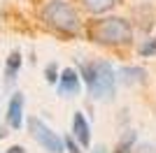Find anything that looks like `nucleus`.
Segmentation results:
<instances>
[{"label": "nucleus", "mask_w": 156, "mask_h": 153, "mask_svg": "<svg viewBox=\"0 0 156 153\" xmlns=\"http://www.w3.org/2000/svg\"><path fill=\"white\" fill-rule=\"evenodd\" d=\"M121 0H84V7L91 14H103L107 9H112L114 5H119Z\"/></svg>", "instance_id": "nucleus-8"}, {"label": "nucleus", "mask_w": 156, "mask_h": 153, "mask_svg": "<svg viewBox=\"0 0 156 153\" xmlns=\"http://www.w3.org/2000/svg\"><path fill=\"white\" fill-rule=\"evenodd\" d=\"M84 79L86 86H89V93H91L96 100H107V97L114 95V88H117V72L107 60H91V63L84 65Z\"/></svg>", "instance_id": "nucleus-2"}, {"label": "nucleus", "mask_w": 156, "mask_h": 153, "mask_svg": "<svg viewBox=\"0 0 156 153\" xmlns=\"http://www.w3.org/2000/svg\"><path fill=\"white\" fill-rule=\"evenodd\" d=\"M89 37L98 44L119 46V44H128L133 39V28L121 16H105V19L89 23Z\"/></svg>", "instance_id": "nucleus-1"}, {"label": "nucleus", "mask_w": 156, "mask_h": 153, "mask_svg": "<svg viewBox=\"0 0 156 153\" xmlns=\"http://www.w3.org/2000/svg\"><path fill=\"white\" fill-rule=\"evenodd\" d=\"M63 144H65L68 148H70V153H82V151H79V146H77V144H75V141L70 139V137H68V139H65Z\"/></svg>", "instance_id": "nucleus-15"}, {"label": "nucleus", "mask_w": 156, "mask_h": 153, "mask_svg": "<svg viewBox=\"0 0 156 153\" xmlns=\"http://www.w3.org/2000/svg\"><path fill=\"white\" fill-rule=\"evenodd\" d=\"M19 67H21V53H19V51H12V53H9V58H7V67H5L7 81H14V76H16Z\"/></svg>", "instance_id": "nucleus-9"}, {"label": "nucleus", "mask_w": 156, "mask_h": 153, "mask_svg": "<svg viewBox=\"0 0 156 153\" xmlns=\"http://www.w3.org/2000/svg\"><path fill=\"white\" fill-rule=\"evenodd\" d=\"M140 56H156V35L140 46Z\"/></svg>", "instance_id": "nucleus-11"}, {"label": "nucleus", "mask_w": 156, "mask_h": 153, "mask_svg": "<svg viewBox=\"0 0 156 153\" xmlns=\"http://www.w3.org/2000/svg\"><path fill=\"white\" fill-rule=\"evenodd\" d=\"M28 127H30L33 139L37 141L44 151H49V153H63L65 151V144H63V139L58 137V132H54L42 118L33 116L30 121H28Z\"/></svg>", "instance_id": "nucleus-4"}, {"label": "nucleus", "mask_w": 156, "mask_h": 153, "mask_svg": "<svg viewBox=\"0 0 156 153\" xmlns=\"http://www.w3.org/2000/svg\"><path fill=\"white\" fill-rule=\"evenodd\" d=\"M72 134L79 139L82 146L91 144V127H89V121L84 118L82 111H75V116H72Z\"/></svg>", "instance_id": "nucleus-7"}, {"label": "nucleus", "mask_w": 156, "mask_h": 153, "mask_svg": "<svg viewBox=\"0 0 156 153\" xmlns=\"http://www.w3.org/2000/svg\"><path fill=\"white\" fill-rule=\"evenodd\" d=\"M135 153H156V146H149V144H142V146H137Z\"/></svg>", "instance_id": "nucleus-14"}, {"label": "nucleus", "mask_w": 156, "mask_h": 153, "mask_svg": "<svg viewBox=\"0 0 156 153\" xmlns=\"http://www.w3.org/2000/svg\"><path fill=\"white\" fill-rule=\"evenodd\" d=\"M121 74H124L126 81H130V79H142V76H144V70H140V67H124V70H121Z\"/></svg>", "instance_id": "nucleus-12"}, {"label": "nucleus", "mask_w": 156, "mask_h": 153, "mask_svg": "<svg viewBox=\"0 0 156 153\" xmlns=\"http://www.w3.org/2000/svg\"><path fill=\"white\" fill-rule=\"evenodd\" d=\"M7 123L19 130L21 123H23V95L21 93H14L12 100H9V107H7Z\"/></svg>", "instance_id": "nucleus-6"}, {"label": "nucleus", "mask_w": 156, "mask_h": 153, "mask_svg": "<svg viewBox=\"0 0 156 153\" xmlns=\"http://www.w3.org/2000/svg\"><path fill=\"white\" fill-rule=\"evenodd\" d=\"M42 21L51 30L61 32V35H68V37L77 35L79 28H82V21H79L77 12L65 0H51V2H47L44 9H42Z\"/></svg>", "instance_id": "nucleus-3"}, {"label": "nucleus", "mask_w": 156, "mask_h": 153, "mask_svg": "<svg viewBox=\"0 0 156 153\" xmlns=\"http://www.w3.org/2000/svg\"><path fill=\"white\" fill-rule=\"evenodd\" d=\"M96 153H105V148H103V146H100V148H96Z\"/></svg>", "instance_id": "nucleus-17"}, {"label": "nucleus", "mask_w": 156, "mask_h": 153, "mask_svg": "<svg viewBox=\"0 0 156 153\" xmlns=\"http://www.w3.org/2000/svg\"><path fill=\"white\" fill-rule=\"evenodd\" d=\"M133 141H135V132H128L124 139L119 141V146L114 153H130V146H133Z\"/></svg>", "instance_id": "nucleus-10"}, {"label": "nucleus", "mask_w": 156, "mask_h": 153, "mask_svg": "<svg viewBox=\"0 0 156 153\" xmlns=\"http://www.w3.org/2000/svg\"><path fill=\"white\" fill-rule=\"evenodd\" d=\"M58 90L63 95H77L79 93V74L75 67H65L58 76Z\"/></svg>", "instance_id": "nucleus-5"}, {"label": "nucleus", "mask_w": 156, "mask_h": 153, "mask_svg": "<svg viewBox=\"0 0 156 153\" xmlns=\"http://www.w3.org/2000/svg\"><path fill=\"white\" fill-rule=\"evenodd\" d=\"M47 81L56 83V65H49V67H47Z\"/></svg>", "instance_id": "nucleus-13"}, {"label": "nucleus", "mask_w": 156, "mask_h": 153, "mask_svg": "<svg viewBox=\"0 0 156 153\" xmlns=\"http://www.w3.org/2000/svg\"><path fill=\"white\" fill-rule=\"evenodd\" d=\"M7 153H26V148L23 146H12V148H7Z\"/></svg>", "instance_id": "nucleus-16"}]
</instances>
